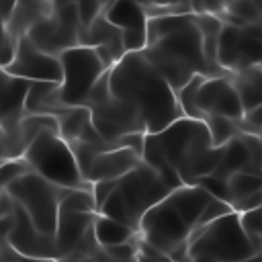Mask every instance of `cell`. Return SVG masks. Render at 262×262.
I'll list each match as a JSON object with an SVG mask.
<instances>
[{"label": "cell", "instance_id": "6da1fadb", "mask_svg": "<svg viewBox=\"0 0 262 262\" xmlns=\"http://www.w3.org/2000/svg\"><path fill=\"white\" fill-rule=\"evenodd\" d=\"M221 154L223 145L213 147L205 121L180 117L158 133H145L141 160L178 188L213 174Z\"/></svg>", "mask_w": 262, "mask_h": 262}, {"label": "cell", "instance_id": "7a4b0ae2", "mask_svg": "<svg viewBox=\"0 0 262 262\" xmlns=\"http://www.w3.org/2000/svg\"><path fill=\"white\" fill-rule=\"evenodd\" d=\"M141 53L164 76L174 92L184 88L194 76H227L207 63L201 31L192 12L149 16L147 45Z\"/></svg>", "mask_w": 262, "mask_h": 262}, {"label": "cell", "instance_id": "3957f363", "mask_svg": "<svg viewBox=\"0 0 262 262\" xmlns=\"http://www.w3.org/2000/svg\"><path fill=\"white\" fill-rule=\"evenodd\" d=\"M106 78L111 94L139 115L147 133H158L184 117L176 92L141 51L125 53L106 72Z\"/></svg>", "mask_w": 262, "mask_h": 262}, {"label": "cell", "instance_id": "277c9868", "mask_svg": "<svg viewBox=\"0 0 262 262\" xmlns=\"http://www.w3.org/2000/svg\"><path fill=\"white\" fill-rule=\"evenodd\" d=\"M211 199L213 196L196 184H182L174 188L143 215L139 223V237L168 260L182 262L188 237L196 229Z\"/></svg>", "mask_w": 262, "mask_h": 262}, {"label": "cell", "instance_id": "5b68a950", "mask_svg": "<svg viewBox=\"0 0 262 262\" xmlns=\"http://www.w3.org/2000/svg\"><path fill=\"white\" fill-rule=\"evenodd\" d=\"M172 190L174 186L141 160L133 170L117 178L113 192L108 194L98 213L113 217L139 231L143 215Z\"/></svg>", "mask_w": 262, "mask_h": 262}, {"label": "cell", "instance_id": "8992f818", "mask_svg": "<svg viewBox=\"0 0 262 262\" xmlns=\"http://www.w3.org/2000/svg\"><path fill=\"white\" fill-rule=\"evenodd\" d=\"M23 160L31 172L59 188H92V184L84 180L70 143L57 131H41L25 149Z\"/></svg>", "mask_w": 262, "mask_h": 262}, {"label": "cell", "instance_id": "52a82bcc", "mask_svg": "<svg viewBox=\"0 0 262 262\" xmlns=\"http://www.w3.org/2000/svg\"><path fill=\"white\" fill-rule=\"evenodd\" d=\"M258 254L242 229L239 215L227 213L192 231L186 246V256L207 258L211 262H239Z\"/></svg>", "mask_w": 262, "mask_h": 262}, {"label": "cell", "instance_id": "ba28073f", "mask_svg": "<svg viewBox=\"0 0 262 262\" xmlns=\"http://www.w3.org/2000/svg\"><path fill=\"white\" fill-rule=\"evenodd\" d=\"M106 72L102 74V78L90 90L84 106L90 113V119H92V125H94L96 133L104 141L117 145L127 135L147 133V131H145V125L139 119V115L127 102H123V100H119L117 96L111 94Z\"/></svg>", "mask_w": 262, "mask_h": 262}, {"label": "cell", "instance_id": "9c48e42d", "mask_svg": "<svg viewBox=\"0 0 262 262\" xmlns=\"http://www.w3.org/2000/svg\"><path fill=\"white\" fill-rule=\"evenodd\" d=\"M8 196L29 215L33 225L45 233L55 235L57 215H59V201L66 188H59L35 172H27L6 184Z\"/></svg>", "mask_w": 262, "mask_h": 262}, {"label": "cell", "instance_id": "30bf717a", "mask_svg": "<svg viewBox=\"0 0 262 262\" xmlns=\"http://www.w3.org/2000/svg\"><path fill=\"white\" fill-rule=\"evenodd\" d=\"M59 98L66 106H84L90 90L106 72L98 53L88 45L66 49L59 55Z\"/></svg>", "mask_w": 262, "mask_h": 262}, {"label": "cell", "instance_id": "8fae6325", "mask_svg": "<svg viewBox=\"0 0 262 262\" xmlns=\"http://www.w3.org/2000/svg\"><path fill=\"white\" fill-rule=\"evenodd\" d=\"M82 23L76 4H57L51 12L31 27L27 39L41 51L59 57L66 49L80 45Z\"/></svg>", "mask_w": 262, "mask_h": 262}, {"label": "cell", "instance_id": "7c38bea8", "mask_svg": "<svg viewBox=\"0 0 262 262\" xmlns=\"http://www.w3.org/2000/svg\"><path fill=\"white\" fill-rule=\"evenodd\" d=\"M262 57V25H221L217 41V63L223 72L237 74L260 66Z\"/></svg>", "mask_w": 262, "mask_h": 262}, {"label": "cell", "instance_id": "4fadbf2b", "mask_svg": "<svg viewBox=\"0 0 262 262\" xmlns=\"http://www.w3.org/2000/svg\"><path fill=\"white\" fill-rule=\"evenodd\" d=\"M10 76L27 82H61L59 57L49 55L35 47L27 37H23L14 47L12 61L4 68Z\"/></svg>", "mask_w": 262, "mask_h": 262}, {"label": "cell", "instance_id": "5bb4252c", "mask_svg": "<svg viewBox=\"0 0 262 262\" xmlns=\"http://www.w3.org/2000/svg\"><path fill=\"white\" fill-rule=\"evenodd\" d=\"M201 119L205 117H227L239 121L244 117V106L233 88L231 76H213L205 78L196 90L194 98Z\"/></svg>", "mask_w": 262, "mask_h": 262}, {"label": "cell", "instance_id": "9a60e30c", "mask_svg": "<svg viewBox=\"0 0 262 262\" xmlns=\"http://www.w3.org/2000/svg\"><path fill=\"white\" fill-rule=\"evenodd\" d=\"M235 172H248L262 176V139L260 135L237 133L223 145V154L213 176L225 180Z\"/></svg>", "mask_w": 262, "mask_h": 262}, {"label": "cell", "instance_id": "2e32d148", "mask_svg": "<svg viewBox=\"0 0 262 262\" xmlns=\"http://www.w3.org/2000/svg\"><path fill=\"white\" fill-rule=\"evenodd\" d=\"M104 16L113 23L123 37L125 51H143L147 45V12L139 0H115Z\"/></svg>", "mask_w": 262, "mask_h": 262}, {"label": "cell", "instance_id": "e0dca14e", "mask_svg": "<svg viewBox=\"0 0 262 262\" xmlns=\"http://www.w3.org/2000/svg\"><path fill=\"white\" fill-rule=\"evenodd\" d=\"M8 246L18 254V256H29V258H57V246H55V235H45L41 233L29 215L14 203V221L10 225V231L6 235Z\"/></svg>", "mask_w": 262, "mask_h": 262}, {"label": "cell", "instance_id": "ac0fdd59", "mask_svg": "<svg viewBox=\"0 0 262 262\" xmlns=\"http://www.w3.org/2000/svg\"><path fill=\"white\" fill-rule=\"evenodd\" d=\"M80 45L92 47L98 53V57H100V61L104 63L106 70H111L127 53L125 51V45H123L121 31L113 23H108V18L104 14L96 16L92 20V25L82 31Z\"/></svg>", "mask_w": 262, "mask_h": 262}, {"label": "cell", "instance_id": "d6986e66", "mask_svg": "<svg viewBox=\"0 0 262 262\" xmlns=\"http://www.w3.org/2000/svg\"><path fill=\"white\" fill-rule=\"evenodd\" d=\"M141 162V156L131 147H113L96 154L88 166L82 170L86 182L94 184L98 180H117Z\"/></svg>", "mask_w": 262, "mask_h": 262}, {"label": "cell", "instance_id": "ffe728a7", "mask_svg": "<svg viewBox=\"0 0 262 262\" xmlns=\"http://www.w3.org/2000/svg\"><path fill=\"white\" fill-rule=\"evenodd\" d=\"M225 203L233 209V213H246L262 207V176L235 172L225 178Z\"/></svg>", "mask_w": 262, "mask_h": 262}, {"label": "cell", "instance_id": "44dd1931", "mask_svg": "<svg viewBox=\"0 0 262 262\" xmlns=\"http://www.w3.org/2000/svg\"><path fill=\"white\" fill-rule=\"evenodd\" d=\"M51 2L49 0H23V2H14L8 18L4 20V31L8 33V37L18 43L23 37H27V33L31 31L33 25H37L41 18H45L51 12Z\"/></svg>", "mask_w": 262, "mask_h": 262}, {"label": "cell", "instance_id": "7402d4cb", "mask_svg": "<svg viewBox=\"0 0 262 262\" xmlns=\"http://www.w3.org/2000/svg\"><path fill=\"white\" fill-rule=\"evenodd\" d=\"M68 108L59 98V84L55 82H31L25 96L27 115H51Z\"/></svg>", "mask_w": 262, "mask_h": 262}, {"label": "cell", "instance_id": "603a6c76", "mask_svg": "<svg viewBox=\"0 0 262 262\" xmlns=\"http://www.w3.org/2000/svg\"><path fill=\"white\" fill-rule=\"evenodd\" d=\"M94 239L100 248H113V246H121V244H127V242H133L139 231L113 219V217H106L102 213H96L94 217Z\"/></svg>", "mask_w": 262, "mask_h": 262}, {"label": "cell", "instance_id": "cb8c5ba5", "mask_svg": "<svg viewBox=\"0 0 262 262\" xmlns=\"http://www.w3.org/2000/svg\"><path fill=\"white\" fill-rule=\"evenodd\" d=\"M231 82L239 96L244 113L260 108V102H262V68L260 66L231 74Z\"/></svg>", "mask_w": 262, "mask_h": 262}, {"label": "cell", "instance_id": "d4e9b609", "mask_svg": "<svg viewBox=\"0 0 262 262\" xmlns=\"http://www.w3.org/2000/svg\"><path fill=\"white\" fill-rule=\"evenodd\" d=\"M55 121H57V133L68 143L80 139L92 127V119L86 106H68L55 115Z\"/></svg>", "mask_w": 262, "mask_h": 262}, {"label": "cell", "instance_id": "484cf974", "mask_svg": "<svg viewBox=\"0 0 262 262\" xmlns=\"http://www.w3.org/2000/svg\"><path fill=\"white\" fill-rule=\"evenodd\" d=\"M59 213H96L92 188H66L59 201Z\"/></svg>", "mask_w": 262, "mask_h": 262}, {"label": "cell", "instance_id": "4316f807", "mask_svg": "<svg viewBox=\"0 0 262 262\" xmlns=\"http://www.w3.org/2000/svg\"><path fill=\"white\" fill-rule=\"evenodd\" d=\"M203 121H205V125L209 129L213 147L225 145L229 139H233L239 133L237 121H233V119H227V117H205Z\"/></svg>", "mask_w": 262, "mask_h": 262}, {"label": "cell", "instance_id": "83f0119b", "mask_svg": "<svg viewBox=\"0 0 262 262\" xmlns=\"http://www.w3.org/2000/svg\"><path fill=\"white\" fill-rule=\"evenodd\" d=\"M115 0H53L51 6L57 4H76L78 14H80V23H82V31L88 29L92 25V20L100 14L106 12V8L113 4ZM82 35V33H80Z\"/></svg>", "mask_w": 262, "mask_h": 262}, {"label": "cell", "instance_id": "f1b7e54d", "mask_svg": "<svg viewBox=\"0 0 262 262\" xmlns=\"http://www.w3.org/2000/svg\"><path fill=\"white\" fill-rule=\"evenodd\" d=\"M237 215H239L242 229L248 235L250 244L254 246L258 254H262V207L246 211V213H237Z\"/></svg>", "mask_w": 262, "mask_h": 262}, {"label": "cell", "instance_id": "f546056e", "mask_svg": "<svg viewBox=\"0 0 262 262\" xmlns=\"http://www.w3.org/2000/svg\"><path fill=\"white\" fill-rule=\"evenodd\" d=\"M188 4L192 14H213L219 18L225 12L229 0H188Z\"/></svg>", "mask_w": 262, "mask_h": 262}, {"label": "cell", "instance_id": "4dcf8cb0", "mask_svg": "<svg viewBox=\"0 0 262 262\" xmlns=\"http://www.w3.org/2000/svg\"><path fill=\"white\" fill-rule=\"evenodd\" d=\"M227 213H233V209H231L225 201L213 196V199L207 203V207H205V211H203V215H201L196 227L207 225V223H211V221H215V219H219V217H223V215H227Z\"/></svg>", "mask_w": 262, "mask_h": 262}, {"label": "cell", "instance_id": "1f68e13d", "mask_svg": "<svg viewBox=\"0 0 262 262\" xmlns=\"http://www.w3.org/2000/svg\"><path fill=\"white\" fill-rule=\"evenodd\" d=\"M14 47H16V43L8 37V33L4 31V25H0V68H6L12 61Z\"/></svg>", "mask_w": 262, "mask_h": 262}, {"label": "cell", "instance_id": "d6a6232c", "mask_svg": "<svg viewBox=\"0 0 262 262\" xmlns=\"http://www.w3.org/2000/svg\"><path fill=\"white\" fill-rule=\"evenodd\" d=\"M117 180H98L92 184V196H94V205H96V213L100 211V207L104 205V201L108 199V194L113 192Z\"/></svg>", "mask_w": 262, "mask_h": 262}, {"label": "cell", "instance_id": "836d02e7", "mask_svg": "<svg viewBox=\"0 0 262 262\" xmlns=\"http://www.w3.org/2000/svg\"><path fill=\"white\" fill-rule=\"evenodd\" d=\"M143 4L145 10H154V8H172V6H184L188 4V0H139Z\"/></svg>", "mask_w": 262, "mask_h": 262}, {"label": "cell", "instance_id": "e575fe53", "mask_svg": "<svg viewBox=\"0 0 262 262\" xmlns=\"http://www.w3.org/2000/svg\"><path fill=\"white\" fill-rule=\"evenodd\" d=\"M51 262H104L102 252L98 254V258H55Z\"/></svg>", "mask_w": 262, "mask_h": 262}, {"label": "cell", "instance_id": "d590c367", "mask_svg": "<svg viewBox=\"0 0 262 262\" xmlns=\"http://www.w3.org/2000/svg\"><path fill=\"white\" fill-rule=\"evenodd\" d=\"M12 6H14V0H0V14H2V18H4V20L8 18V14H10Z\"/></svg>", "mask_w": 262, "mask_h": 262}, {"label": "cell", "instance_id": "8d00e7d4", "mask_svg": "<svg viewBox=\"0 0 262 262\" xmlns=\"http://www.w3.org/2000/svg\"><path fill=\"white\" fill-rule=\"evenodd\" d=\"M16 262H51L49 258H29V256H18Z\"/></svg>", "mask_w": 262, "mask_h": 262}, {"label": "cell", "instance_id": "74e56055", "mask_svg": "<svg viewBox=\"0 0 262 262\" xmlns=\"http://www.w3.org/2000/svg\"><path fill=\"white\" fill-rule=\"evenodd\" d=\"M239 262H262V254H254V256L244 258V260H239Z\"/></svg>", "mask_w": 262, "mask_h": 262}, {"label": "cell", "instance_id": "f35d334b", "mask_svg": "<svg viewBox=\"0 0 262 262\" xmlns=\"http://www.w3.org/2000/svg\"><path fill=\"white\" fill-rule=\"evenodd\" d=\"M4 164V147H2V141H0V166Z\"/></svg>", "mask_w": 262, "mask_h": 262}, {"label": "cell", "instance_id": "ab89813d", "mask_svg": "<svg viewBox=\"0 0 262 262\" xmlns=\"http://www.w3.org/2000/svg\"><path fill=\"white\" fill-rule=\"evenodd\" d=\"M102 258H104V256H102ZM104 262H115V260H106V258H104ZM121 262H137V256H135L133 260H121Z\"/></svg>", "mask_w": 262, "mask_h": 262}, {"label": "cell", "instance_id": "60d3db41", "mask_svg": "<svg viewBox=\"0 0 262 262\" xmlns=\"http://www.w3.org/2000/svg\"><path fill=\"white\" fill-rule=\"evenodd\" d=\"M4 194H6V188H0V203H2V199H4Z\"/></svg>", "mask_w": 262, "mask_h": 262}, {"label": "cell", "instance_id": "b9f144b4", "mask_svg": "<svg viewBox=\"0 0 262 262\" xmlns=\"http://www.w3.org/2000/svg\"><path fill=\"white\" fill-rule=\"evenodd\" d=\"M0 188H6V184H4V180H2V176H0Z\"/></svg>", "mask_w": 262, "mask_h": 262}, {"label": "cell", "instance_id": "7bdbcfd3", "mask_svg": "<svg viewBox=\"0 0 262 262\" xmlns=\"http://www.w3.org/2000/svg\"><path fill=\"white\" fill-rule=\"evenodd\" d=\"M137 262H145V260H141V258H137ZM162 262H172V260H162Z\"/></svg>", "mask_w": 262, "mask_h": 262}, {"label": "cell", "instance_id": "ee69618b", "mask_svg": "<svg viewBox=\"0 0 262 262\" xmlns=\"http://www.w3.org/2000/svg\"><path fill=\"white\" fill-rule=\"evenodd\" d=\"M250 2H256V4H258V2H260V0H250Z\"/></svg>", "mask_w": 262, "mask_h": 262}, {"label": "cell", "instance_id": "f6af8a7d", "mask_svg": "<svg viewBox=\"0 0 262 262\" xmlns=\"http://www.w3.org/2000/svg\"><path fill=\"white\" fill-rule=\"evenodd\" d=\"M260 68H262V57H260Z\"/></svg>", "mask_w": 262, "mask_h": 262}, {"label": "cell", "instance_id": "bcb514c9", "mask_svg": "<svg viewBox=\"0 0 262 262\" xmlns=\"http://www.w3.org/2000/svg\"><path fill=\"white\" fill-rule=\"evenodd\" d=\"M14 2H23V0H14Z\"/></svg>", "mask_w": 262, "mask_h": 262}, {"label": "cell", "instance_id": "7dc6e473", "mask_svg": "<svg viewBox=\"0 0 262 262\" xmlns=\"http://www.w3.org/2000/svg\"><path fill=\"white\" fill-rule=\"evenodd\" d=\"M260 111H262V102H260Z\"/></svg>", "mask_w": 262, "mask_h": 262}, {"label": "cell", "instance_id": "c3c4849f", "mask_svg": "<svg viewBox=\"0 0 262 262\" xmlns=\"http://www.w3.org/2000/svg\"><path fill=\"white\" fill-rule=\"evenodd\" d=\"M49 2H53V0H49Z\"/></svg>", "mask_w": 262, "mask_h": 262}, {"label": "cell", "instance_id": "681fc988", "mask_svg": "<svg viewBox=\"0 0 262 262\" xmlns=\"http://www.w3.org/2000/svg\"><path fill=\"white\" fill-rule=\"evenodd\" d=\"M260 139H262V135H260Z\"/></svg>", "mask_w": 262, "mask_h": 262}]
</instances>
